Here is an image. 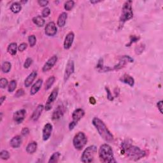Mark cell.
Masks as SVG:
<instances>
[{
  "label": "cell",
  "mask_w": 163,
  "mask_h": 163,
  "mask_svg": "<svg viewBox=\"0 0 163 163\" xmlns=\"http://www.w3.org/2000/svg\"><path fill=\"white\" fill-rule=\"evenodd\" d=\"M75 35L73 32L71 31V32L68 33L67 35L66 36L64 41V48L66 50L69 49L71 47H72V44L73 43V40H74Z\"/></svg>",
  "instance_id": "14"
},
{
  "label": "cell",
  "mask_w": 163,
  "mask_h": 163,
  "mask_svg": "<svg viewBox=\"0 0 163 163\" xmlns=\"http://www.w3.org/2000/svg\"><path fill=\"white\" fill-rule=\"evenodd\" d=\"M68 18V14L66 12H62L59 15V16L57 19V26L60 28L63 27L65 25L66 21Z\"/></svg>",
  "instance_id": "21"
},
{
  "label": "cell",
  "mask_w": 163,
  "mask_h": 163,
  "mask_svg": "<svg viewBox=\"0 0 163 163\" xmlns=\"http://www.w3.org/2000/svg\"><path fill=\"white\" fill-rule=\"evenodd\" d=\"M144 48H145V47H144V45H143L142 44L138 46V47H136V49H138V51H136V54H138L139 51H140V53H141V52H142L143 51Z\"/></svg>",
  "instance_id": "42"
},
{
  "label": "cell",
  "mask_w": 163,
  "mask_h": 163,
  "mask_svg": "<svg viewBox=\"0 0 163 163\" xmlns=\"http://www.w3.org/2000/svg\"><path fill=\"white\" fill-rule=\"evenodd\" d=\"M5 99H6V96H1V100H0V102H1V105H2L3 103L4 102V101L5 100Z\"/></svg>",
  "instance_id": "45"
},
{
  "label": "cell",
  "mask_w": 163,
  "mask_h": 163,
  "mask_svg": "<svg viewBox=\"0 0 163 163\" xmlns=\"http://www.w3.org/2000/svg\"><path fill=\"white\" fill-rule=\"evenodd\" d=\"M57 61V57L56 56H54L51 57L48 61H47L45 64L43 65V68H42V71L43 72H47L48 71L51 70L54 66L56 64V63Z\"/></svg>",
  "instance_id": "11"
},
{
  "label": "cell",
  "mask_w": 163,
  "mask_h": 163,
  "mask_svg": "<svg viewBox=\"0 0 163 163\" xmlns=\"http://www.w3.org/2000/svg\"><path fill=\"white\" fill-rule=\"evenodd\" d=\"M21 9H22V7H21V4L18 2H15L12 3L11 7H10V10L14 14H17L20 12Z\"/></svg>",
  "instance_id": "24"
},
{
  "label": "cell",
  "mask_w": 163,
  "mask_h": 163,
  "mask_svg": "<svg viewBox=\"0 0 163 163\" xmlns=\"http://www.w3.org/2000/svg\"><path fill=\"white\" fill-rule=\"evenodd\" d=\"M33 63V59L31 58H30V57H28V58L26 59V60L25 61L24 64V68H26V69H28L30 67V66Z\"/></svg>",
  "instance_id": "35"
},
{
  "label": "cell",
  "mask_w": 163,
  "mask_h": 163,
  "mask_svg": "<svg viewBox=\"0 0 163 163\" xmlns=\"http://www.w3.org/2000/svg\"><path fill=\"white\" fill-rule=\"evenodd\" d=\"M90 2L92 4H96V3H98L101 2V1H91Z\"/></svg>",
  "instance_id": "46"
},
{
  "label": "cell",
  "mask_w": 163,
  "mask_h": 163,
  "mask_svg": "<svg viewBox=\"0 0 163 163\" xmlns=\"http://www.w3.org/2000/svg\"><path fill=\"white\" fill-rule=\"evenodd\" d=\"M89 101H90L91 103L93 105H94L96 103V99H94L93 97H91L90 99H89Z\"/></svg>",
  "instance_id": "44"
},
{
  "label": "cell",
  "mask_w": 163,
  "mask_h": 163,
  "mask_svg": "<svg viewBox=\"0 0 163 163\" xmlns=\"http://www.w3.org/2000/svg\"><path fill=\"white\" fill-rule=\"evenodd\" d=\"M45 33L49 36H53L56 35L57 33V28L55 23L53 22H49L45 28Z\"/></svg>",
  "instance_id": "10"
},
{
  "label": "cell",
  "mask_w": 163,
  "mask_h": 163,
  "mask_svg": "<svg viewBox=\"0 0 163 163\" xmlns=\"http://www.w3.org/2000/svg\"><path fill=\"white\" fill-rule=\"evenodd\" d=\"M33 22L38 27H42L45 24V20L41 16H36L33 19Z\"/></svg>",
  "instance_id": "25"
},
{
  "label": "cell",
  "mask_w": 163,
  "mask_h": 163,
  "mask_svg": "<svg viewBox=\"0 0 163 163\" xmlns=\"http://www.w3.org/2000/svg\"><path fill=\"white\" fill-rule=\"evenodd\" d=\"M24 94V91L22 89H20L16 92V93L15 94V97L19 98L20 96H22Z\"/></svg>",
  "instance_id": "37"
},
{
  "label": "cell",
  "mask_w": 163,
  "mask_h": 163,
  "mask_svg": "<svg viewBox=\"0 0 163 163\" xmlns=\"http://www.w3.org/2000/svg\"><path fill=\"white\" fill-rule=\"evenodd\" d=\"M55 80H56V78H55L54 76H51V77H50L46 81L45 85V89L46 91L49 90V89L53 85Z\"/></svg>",
  "instance_id": "26"
},
{
  "label": "cell",
  "mask_w": 163,
  "mask_h": 163,
  "mask_svg": "<svg viewBox=\"0 0 163 163\" xmlns=\"http://www.w3.org/2000/svg\"><path fill=\"white\" fill-rule=\"evenodd\" d=\"M38 3L41 7H46L49 2L47 0H39V1H38Z\"/></svg>",
  "instance_id": "39"
},
{
  "label": "cell",
  "mask_w": 163,
  "mask_h": 163,
  "mask_svg": "<svg viewBox=\"0 0 163 163\" xmlns=\"http://www.w3.org/2000/svg\"><path fill=\"white\" fill-rule=\"evenodd\" d=\"M8 84H9V82H8L7 79L5 78H2L0 80V87L2 89H5L6 87H7Z\"/></svg>",
  "instance_id": "34"
},
{
  "label": "cell",
  "mask_w": 163,
  "mask_h": 163,
  "mask_svg": "<svg viewBox=\"0 0 163 163\" xmlns=\"http://www.w3.org/2000/svg\"><path fill=\"white\" fill-rule=\"evenodd\" d=\"M28 41L31 47H34L36 43V38L35 35H30L28 37Z\"/></svg>",
  "instance_id": "32"
},
{
  "label": "cell",
  "mask_w": 163,
  "mask_h": 163,
  "mask_svg": "<svg viewBox=\"0 0 163 163\" xmlns=\"http://www.w3.org/2000/svg\"><path fill=\"white\" fill-rule=\"evenodd\" d=\"M17 87V82L15 80H12L9 84V87H8V91L9 93H12L15 91V88Z\"/></svg>",
  "instance_id": "30"
},
{
  "label": "cell",
  "mask_w": 163,
  "mask_h": 163,
  "mask_svg": "<svg viewBox=\"0 0 163 163\" xmlns=\"http://www.w3.org/2000/svg\"><path fill=\"white\" fill-rule=\"evenodd\" d=\"M42 83H43V80L38 79L35 83L33 84V86L31 87V89L30 91L31 95H35V94H36L38 93L41 88Z\"/></svg>",
  "instance_id": "17"
},
{
  "label": "cell",
  "mask_w": 163,
  "mask_h": 163,
  "mask_svg": "<svg viewBox=\"0 0 163 163\" xmlns=\"http://www.w3.org/2000/svg\"><path fill=\"white\" fill-rule=\"evenodd\" d=\"M64 108L61 106H59L57 108L54 110L53 114H52V119L57 120L61 118L63 114H64Z\"/></svg>",
  "instance_id": "20"
},
{
  "label": "cell",
  "mask_w": 163,
  "mask_h": 163,
  "mask_svg": "<svg viewBox=\"0 0 163 163\" xmlns=\"http://www.w3.org/2000/svg\"><path fill=\"white\" fill-rule=\"evenodd\" d=\"M37 76V72L36 71H33L32 73H31L30 75H28V77L26 78V80L24 81V85L26 87H29L32 83L33 82V81L35 80V79Z\"/></svg>",
  "instance_id": "18"
},
{
  "label": "cell",
  "mask_w": 163,
  "mask_h": 163,
  "mask_svg": "<svg viewBox=\"0 0 163 163\" xmlns=\"http://www.w3.org/2000/svg\"><path fill=\"white\" fill-rule=\"evenodd\" d=\"M132 1H126L122 9L121 16L120 17V22L121 24L132 19L133 17V12L132 9Z\"/></svg>",
  "instance_id": "4"
},
{
  "label": "cell",
  "mask_w": 163,
  "mask_h": 163,
  "mask_svg": "<svg viewBox=\"0 0 163 163\" xmlns=\"http://www.w3.org/2000/svg\"><path fill=\"white\" fill-rule=\"evenodd\" d=\"M74 5L75 2L72 1V0H70V1H68L64 3V9L66 10V11H70V10L74 7Z\"/></svg>",
  "instance_id": "29"
},
{
  "label": "cell",
  "mask_w": 163,
  "mask_h": 163,
  "mask_svg": "<svg viewBox=\"0 0 163 163\" xmlns=\"http://www.w3.org/2000/svg\"><path fill=\"white\" fill-rule=\"evenodd\" d=\"M29 133H30V131H29L28 128H24L22 130V132H21V133H22V135L23 136H27L29 134Z\"/></svg>",
  "instance_id": "43"
},
{
  "label": "cell",
  "mask_w": 163,
  "mask_h": 163,
  "mask_svg": "<svg viewBox=\"0 0 163 163\" xmlns=\"http://www.w3.org/2000/svg\"><path fill=\"white\" fill-rule=\"evenodd\" d=\"M99 157L101 161L106 163L116 162L112 147L108 144H103L99 149Z\"/></svg>",
  "instance_id": "3"
},
{
  "label": "cell",
  "mask_w": 163,
  "mask_h": 163,
  "mask_svg": "<svg viewBox=\"0 0 163 163\" xmlns=\"http://www.w3.org/2000/svg\"><path fill=\"white\" fill-rule=\"evenodd\" d=\"M157 106L158 108V110H159V112H161V114H162V101H159L157 103Z\"/></svg>",
  "instance_id": "40"
},
{
  "label": "cell",
  "mask_w": 163,
  "mask_h": 163,
  "mask_svg": "<svg viewBox=\"0 0 163 163\" xmlns=\"http://www.w3.org/2000/svg\"><path fill=\"white\" fill-rule=\"evenodd\" d=\"M58 92H59L58 88H55L54 90L52 91L51 94L49 95L48 99H47L46 103L45 106V110H47V111H48V110L51 108L52 104L53 103L55 100H56L57 95H58Z\"/></svg>",
  "instance_id": "8"
},
{
  "label": "cell",
  "mask_w": 163,
  "mask_h": 163,
  "mask_svg": "<svg viewBox=\"0 0 163 163\" xmlns=\"http://www.w3.org/2000/svg\"><path fill=\"white\" fill-rule=\"evenodd\" d=\"M87 142V139L83 132H78L75 135L73 140V144L78 151H81Z\"/></svg>",
  "instance_id": "6"
},
{
  "label": "cell",
  "mask_w": 163,
  "mask_h": 163,
  "mask_svg": "<svg viewBox=\"0 0 163 163\" xmlns=\"http://www.w3.org/2000/svg\"><path fill=\"white\" fill-rule=\"evenodd\" d=\"M60 157V153L58 152H54V153L52 155L51 157H50V159L49 161V163H54V162H57L58 161V160L59 159Z\"/></svg>",
  "instance_id": "28"
},
{
  "label": "cell",
  "mask_w": 163,
  "mask_h": 163,
  "mask_svg": "<svg viewBox=\"0 0 163 163\" xmlns=\"http://www.w3.org/2000/svg\"><path fill=\"white\" fill-rule=\"evenodd\" d=\"M75 71V65L74 62L72 60H70L68 62L65 68V72L64 75V80L65 82H66L68 78L70 77V76L72 75Z\"/></svg>",
  "instance_id": "9"
},
{
  "label": "cell",
  "mask_w": 163,
  "mask_h": 163,
  "mask_svg": "<svg viewBox=\"0 0 163 163\" xmlns=\"http://www.w3.org/2000/svg\"><path fill=\"white\" fill-rule=\"evenodd\" d=\"M37 143L36 141H31L26 147V152L30 154H33L37 150Z\"/></svg>",
  "instance_id": "22"
},
{
  "label": "cell",
  "mask_w": 163,
  "mask_h": 163,
  "mask_svg": "<svg viewBox=\"0 0 163 163\" xmlns=\"http://www.w3.org/2000/svg\"><path fill=\"white\" fill-rule=\"evenodd\" d=\"M97 153V147L94 145L88 147L83 152L81 156V161L85 163L92 162L93 161Z\"/></svg>",
  "instance_id": "5"
},
{
  "label": "cell",
  "mask_w": 163,
  "mask_h": 163,
  "mask_svg": "<svg viewBox=\"0 0 163 163\" xmlns=\"http://www.w3.org/2000/svg\"><path fill=\"white\" fill-rule=\"evenodd\" d=\"M27 47H28L27 43H21L19 47H18V50H19V51L20 52H23V51H24L26 49H27Z\"/></svg>",
  "instance_id": "36"
},
{
  "label": "cell",
  "mask_w": 163,
  "mask_h": 163,
  "mask_svg": "<svg viewBox=\"0 0 163 163\" xmlns=\"http://www.w3.org/2000/svg\"><path fill=\"white\" fill-rule=\"evenodd\" d=\"M50 14H51V10H50L49 8L45 7L41 12L42 17H47L50 15Z\"/></svg>",
  "instance_id": "33"
},
{
  "label": "cell",
  "mask_w": 163,
  "mask_h": 163,
  "mask_svg": "<svg viewBox=\"0 0 163 163\" xmlns=\"http://www.w3.org/2000/svg\"><path fill=\"white\" fill-rule=\"evenodd\" d=\"M52 131V125L50 123H47L45 125L42 131V138L43 141L48 140L50 138Z\"/></svg>",
  "instance_id": "12"
},
{
  "label": "cell",
  "mask_w": 163,
  "mask_h": 163,
  "mask_svg": "<svg viewBox=\"0 0 163 163\" xmlns=\"http://www.w3.org/2000/svg\"><path fill=\"white\" fill-rule=\"evenodd\" d=\"M11 67H12V65L11 64H10V62H4L3 63V64L1 66L2 72L5 73H9L10 71V70H11Z\"/></svg>",
  "instance_id": "27"
},
{
  "label": "cell",
  "mask_w": 163,
  "mask_h": 163,
  "mask_svg": "<svg viewBox=\"0 0 163 163\" xmlns=\"http://www.w3.org/2000/svg\"><path fill=\"white\" fill-rule=\"evenodd\" d=\"M26 110H19L15 112L13 115V119L14 121L17 124H21L25 119Z\"/></svg>",
  "instance_id": "13"
},
{
  "label": "cell",
  "mask_w": 163,
  "mask_h": 163,
  "mask_svg": "<svg viewBox=\"0 0 163 163\" xmlns=\"http://www.w3.org/2000/svg\"><path fill=\"white\" fill-rule=\"evenodd\" d=\"M22 142V138H21L20 136H15L14 138H12V139L10 141V145L12 148L17 149L19 148V147L21 145Z\"/></svg>",
  "instance_id": "16"
},
{
  "label": "cell",
  "mask_w": 163,
  "mask_h": 163,
  "mask_svg": "<svg viewBox=\"0 0 163 163\" xmlns=\"http://www.w3.org/2000/svg\"><path fill=\"white\" fill-rule=\"evenodd\" d=\"M106 90L107 91V98H108V99L109 100H110V101H112L113 98H112V94H111V93H110V89L108 87H106Z\"/></svg>",
  "instance_id": "41"
},
{
  "label": "cell",
  "mask_w": 163,
  "mask_h": 163,
  "mask_svg": "<svg viewBox=\"0 0 163 163\" xmlns=\"http://www.w3.org/2000/svg\"><path fill=\"white\" fill-rule=\"evenodd\" d=\"M0 157L3 160H8L10 157V154L7 151H2L0 152Z\"/></svg>",
  "instance_id": "31"
},
{
  "label": "cell",
  "mask_w": 163,
  "mask_h": 163,
  "mask_svg": "<svg viewBox=\"0 0 163 163\" xmlns=\"http://www.w3.org/2000/svg\"><path fill=\"white\" fill-rule=\"evenodd\" d=\"M17 46L16 43H10L7 48V51L12 56H15L17 54Z\"/></svg>",
  "instance_id": "23"
},
{
  "label": "cell",
  "mask_w": 163,
  "mask_h": 163,
  "mask_svg": "<svg viewBox=\"0 0 163 163\" xmlns=\"http://www.w3.org/2000/svg\"><path fill=\"white\" fill-rule=\"evenodd\" d=\"M122 149L124 154L129 158L133 160H138L145 156V152L141 150L139 147L131 145H124Z\"/></svg>",
  "instance_id": "2"
},
{
  "label": "cell",
  "mask_w": 163,
  "mask_h": 163,
  "mask_svg": "<svg viewBox=\"0 0 163 163\" xmlns=\"http://www.w3.org/2000/svg\"><path fill=\"white\" fill-rule=\"evenodd\" d=\"M84 115H85V112L82 108L76 109L73 112L72 114V121L71 122L69 125L70 130L73 129V128L77 124L78 121L84 116Z\"/></svg>",
  "instance_id": "7"
},
{
  "label": "cell",
  "mask_w": 163,
  "mask_h": 163,
  "mask_svg": "<svg viewBox=\"0 0 163 163\" xmlns=\"http://www.w3.org/2000/svg\"><path fill=\"white\" fill-rule=\"evenodd\" d=\"M139 39H140V38L137 37V36H131V37H130V43H129V44L127 45H128V47H129V45H131V44H132L133 43H134V42H136V41H138Z\"/></svg>",
  "instance_id": "38"
},
{
  "label": "cell",
  "mask_w": 163,
  "mask_h": 163,
  "mask_svg": "<svg viewBox=\"0 0 163 163\" xmlns=\"http://www.w3.org/2000/svg\"><path fill=\"white\" fill-rule=\"evenodd\" d=\"M44 108V106L43 105H39L38 106L36 107V108L35 110V111L33 112L32 115H31V119L33 121H37L39 119L40 115H41V113L43 112Z\"/></svg>",
  "instance_id": "15"
},
{
  "label": "cell",
  "mask_w": 163,
  "mask_h": 163,
  "mask_svg": "<svg viewBox=\"0 0 163 163\" xmlns=\"http://www.w3.org/2000/svg\"><path fill=\"white\" fill-rule=\"evenodd\" d=\"M93 124L98 131L99 135L107 142H112L114 140V135L107 128L105 124L98 117H94L92 121Z\"/></svg>",
  "instance_id": "1"
},
{
  "label": "cell",
  "mask_w": 163,
  "mask_h": 163,
  "mask_svg": "<svg viewBox=\"0 0 163 163\" xmlns=\"http://www.w3.org/2000/svg\"><path fill=\"white\" fill-rule=\"evenodd\" d=\"M120 80L123 83L128 84V85L131 87H133L134 85H135V80H134V78L129 75L124 74L120 78Z\"/></svg>",
  "instance_id": "19"
}]
</instances>
